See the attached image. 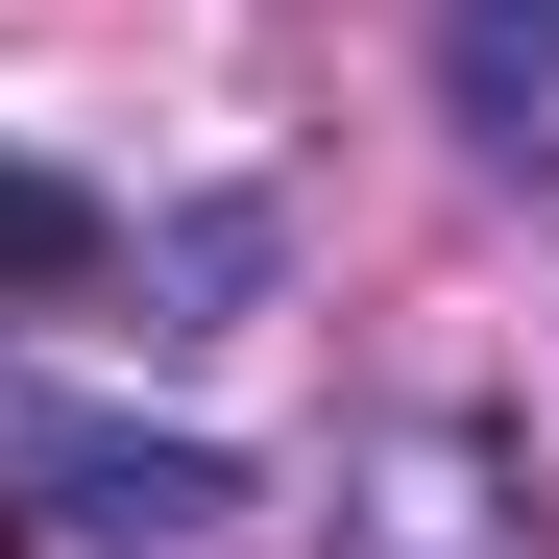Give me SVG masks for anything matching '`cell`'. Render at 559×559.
I'll return each instance as SVG.
<instances>
[{
	"instance_id": "1",
	"label": "cell",
	"mask_w": 559,
	"mask_h": 559,
	"mask_svg": "<svg viewBox=\"0 0 559 559\" xmlns=\"http://www.w3.org/2000/svg\"><path fill=\"white\" fill-rule=\"evenodd\" d=\"M0 487H25L49 559H219L243 535V462L219 438H98V414H49V390H0Z\"/></svg>"
},
{
	"instance_id": "2",
	"label": "cell",
	"mask_w": 559,
	"mask_h": 559,
	"mask_svg": "<svg viewBox=\"0 0 559 559\" xmlns=\"http://www.w3.org/2000/svg\"><path fill=\"white\" fill-rule=\"evenodd\" d=\"M438 98L487 170H559V0H438Z\"/></svg>"
},
{
	"instance_id": "3",
	"label": "cell",
	"mask_w": 559,
	"mask_h": 559,
	"mask_svg": "<svg viewBox=\"0 0 559 559\" xmlns=\"http://www.w3.org/2000/svg\"><path fill=\"white\" fill-rule=\"evenodd\" d=\"M98 267H122V219L73 195V170H25V146H0V293H98Z\"/></svg>"
}]
</instances>
